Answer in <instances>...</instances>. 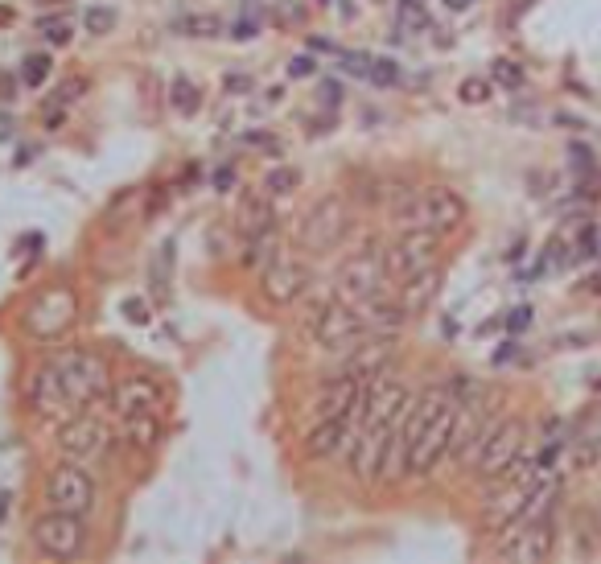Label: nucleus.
<instances>
[{"mask_svg": "<svg viewBox=\"0 0 601 564\" xmlns=\"http://www.w3.org/2000/svg\"><path fill=\"white\" fill-rule=\"evenodd\" d=\"M108 392H111L108 358L87 346H63L58 355L45 358L25 384L29 408L37 416H50V421H66L87 404L108 400Z\"/></svg>", "mask_w": 601, "mask_h": 564, "instance_id": "f257e3e1", "label": "nucleus"}, {"mask_svg": "<svg viewBox=\"0 0 601 564\" xmlns=\"http://www.w3.org/2000/svg\"><path fill=\"white\" fill-rule=\"evenodd\" d=\"M79 322V293L71 285H45L21 309V330L37 342L63 338L71 326Z\"/></svg>", "mask_w": 601, "mask_h": 564, "instance_id": "f03ea898", "label": "nucleus"}, {"mask_svg": "<svg viewBox=\"0 0 601 564\" xmlns=\"http://www.w3.org/2000/svg\"><path fill=\"white\" fill-rule=\"evenodd\" d=\"M383 285H387V272H383V251L379 248H359L334 272V297L354 305V309L383 293Z\"/></svg>", "mask_w": 601, "mask_h": 564, "instance_id": "7ed1b4c3", "label": "nucleus"}, {"mask_svg": "<svg viewBox=\"0 0 601 564\" xmlns=\"http://www.w3.org/2000/svg\"><path fill=\"white\" fill-rule=\"evenodd\" d=\"M363 334H367V326H363L359 309L338 301V297L314 305V314H309V342L322 350H350Z\"/></svg>", "mask_w": 601, "mask_h": 564, "instance_id": "20e7f679", "label": "nucleus"}, {"mask_svg": "<svg viewBox=\"0 0 601 564\" xmlns=\"http://www.w3.org/2000/svg\"><path fill=\"white\" fill-rule=\"evenodd\" d=\"M437 260H441V231H429V227H412V231H404L395 243L383 248L387 280H408L416 272L432 268Z\"/></svg>", "mask_w": 601, "mask_h": 564, "instance_id": "39448f33", "label": "nucleus"}, {"mask_svg": "<svg viewBox=\"0 0 601 564\" xmlns=\"http://www.w3.org/2000/svg\"><path fill=\"white\" fill-rule=\"evenodd\" d=\"M350 231V210L346 202H342L338 194H325L314 202V210L305 215V223H301V235H296V243L309 251V256H322V251H334L342 239H346Z\"/></svg>", "mask_w": 601, "mask_h": 564, "instance_id": "423d86ee", "label": "nucleus"}, {"mask_svg": "<svg viewBox=\"0 0 601 564\" xmlns=\"http://www.w3.org/2000/svg\"><path fill=\"white\" fill-rule=\"evenodd\" d=\"M523 445H528V424H523L519 416L499 421V424H494V433L486 437L482 453L474 457V474L482 478V482H499V478H503L507 470L523 457Z\"/></svg>", "mask_w": 601, "mask_h": 564, "instance_id": "0eeeda50", "label": "nucleus"}, {"mask_svg": "<svg viewBox=\"0 0 601 564\" xmlns=\"http://www.w3.org/2000/svg\"><path fill=\"white\" fill-rule=\"evenodd\" d=\"M54 445L66 462L91 466V462H103V457L111 453V429L99 421V416H66Z\"/></svg>", "mask_w": 601, "mask_h": 564, "instance_id": "6e6552de", "label": "nucleus"}, {"mask_svg": "<svg viewBox=\"0 0 601 564\" xmlns=\"http://www.w3.org/2000/svg\"><path fill=\"white\" fill-rule=\"evenodd\" d=\"M34 544L42 548L50 560H74V556L82 552V544H87L82 515L50 507L45 515H37V520H34Z\"/></svg>", "mask_w": 601, "mask_h": 564, "instance_id": "1a4fd4ad", "label": "nucleus"}, {"mask_svg": "<svg viewBox=\"0 0 601 564\" xmlns=\"http://www.w3.org/2000/svg\"><path fill=\"white\" fill-rule=\"evenodd\" d=\"M45 502L58 511H74V515H82V511H91V502H95V482H91L87 466H79V462H58L50 474H45Z\"/></svg>", "mask_w": 601, "mask_h": 564, "instance_id": "9d476101", "label": "nucleus"}, {"mask_svg": "<svg viewBox=\"0 0 601 564\" xmlns=\"http://www.w3.org/2000/svg\"><path fill=\"white\" fill-rule=\"evenodd\" d=\"M408 408V387L404 379L379 371L375 379H367L363 387V429H379V424H395Z\"/></svg>", "mask_w": 601, "mask_h": 564, "instance_id": "9b49d317", "label": "nucleus"}, {"mask_svg": "<svg viewBox=\"0 0 601 564\" xmlns=\"http://www.w3.org/2000/svg\"><path fill=\"white\" fill-rule=\"evenodd\" d=\"M260 288L272 305H293L296 297L309 288V268L305 260H296L293 251L280 248L268 264H264V277H260Z\"/></svg>", "mask_w": 601, "mask_h": 564, "instance_id": "f8f14e48", "label": "nucleus"}, {"mask_svg": "<svg viewBox=\"0 0 601 564\" xmlns=\"http://www.w3.org/2000/svg\"><path fill=\"white\" fill-rule=\"evenodd\" d=\"M404 215H416V227H429V231H453V227L466 223V202L449 186H429Z\"/></svg>", "mask_w": 601, "mask_h": 564, "instance_id": "ddd939ff", "label": "nucleus"}, {"mask_svg": "<svg viewBox=\"0 0 601 564\" xmlns=\"http://www.w3.org/2000/svg\"><path fill=\"white\" fill-rule=\"evenodd\" d=\"M108 404L116 408L120 416H136V413L161 416V408H165V387L157 384L153 375H124V379H111Z\"/></svg>", "mask_w": 601, "mask_h": 564, "instance_id": "4468645a", "label": "nucleus"}, {"mask_svg": "<svg viewBox=\"0 0 601 564\" xmlns=\"http://www.w3.org/2000/svg\"><path fill=\"white\" fill-rule=\"evenodd\" d=\"M449 437H453V404L441 408L437 421H432L429 429L416 437L412 453H408V478H424V474H429L441 457L449 453Z\"/></svg>", "mask_w": 601, "mask_h": 564, "instance_id": "2eb2a0df", "label": "nucleus"}, {"mask_svg": "<svg viewBox=\"0 0 601 564\" xmlns=\"http://www.w3.org/2000/svg\"><path fill=\"white\" fill-rule=\"evenodd\" d=\"M552 544H557V520H552V511L531 520L528 528L515 536V548H503V560H523V564H536V560H548L552 556Z\"/></svg>", "mask_w": 601, "mask_h": 564, "instance_id": "dca6fc26", "label": "nucleus"}, {"mask_svg": "<svg viewBox=\"0 0 601 564\" xmlns=\"http://www.w3.org/2000/svg\"><path fill=\"white\" fill-rule=\"evenodd\" d=\"M387 437H392V424H379V429L359 433V441H354V449H350V474H354V482H379Z\"/></svg>", "mask_w": 601, "mask_h": 564, "instance_id": "f3484780", "label": "nucleus"}, {"mask_svg": "<svg viewBox=\"0 0 601 564\" xmlns=\"http://www.w3.org/2000/svg\"><path fill=\"white\" fill-rule=\"evenodd\" d=\"M395 334H375L371 342H363L354 355H350V363H346V371L342 375H350V379H359V384H367V379H375L379 371H387L392 367V358H395Z\"/></svg>", "mask_w": 601, "mask_h": 564, "instance_id": "a211bd4d", "label": "nucleus"}, {"mask_svg": "<svg viewBox=\"0 0 601 564\" xmlns=\"http://www.w3.org/2000/svg\"><path fill=\"white\" fill-rule=\"evenodd\" d=\"M354 433H359V424L350 421V416H338V421H317L314 433L305 437V457H314V462H322V457H338L342 449L354 441Z\"/></svg>", "mask_w": 601, "mask_h": 564, "instance_id": "6ab92c4d", "label": "nucleus"}, {"mask_svg": "<svg viewBox=\"0 0 601 564\" xmlns=\"http://www.w3.org/2000/svg\"><path fill=\"white\" fill-rule=\"evenodd\" d=\"M272 223H276V215H272V202L260 194V190H247V194L239 198V210H235V227H239L243 239H264V235H272Z\"/></svg>", "mask_w": 601, "mask_h": 564, "instance_id": "aec40b11", "label": "nucleus"}, {"mask_svg": "<svg viewBox=\"0 0 601 564\" xmlns=\"http://www.w3.org/2000/svg\"><path fill=\"white\" fill-rule=\"evenodd\" d=\"M437 293H441V268L437 264L424 268V272H416V277H408V280H400V305H404L408 317H421L424 309L437 301Z\"/></svg>", "mask_w": 601, "mask_h": 564, "instance_id": "412c9836", "label": "nucleus"}, {"mask_svg": "<svg viewBox=\"0 0 601 564\" xmlns=\"http://www.w3.org/2000/svg\"><path fill=\"white\" fill-rule=\"evenodd\" d=\"M359 317H363V326H367V334H400V326L408 322V314H404V305H400V297H371L367 305H359Z\"/></svg>", "mask_w": 601, "mask_h": 564, "instance_id": "4be33fe9", "label": "nucleus"}, {"mask_svg": "<svg viewBox=\"0 0 601 564\" xmlns=\"http://www.w3.org/2000/svg\"><path fill=\"white\" fill-rule=\"evenodd\" d=\"M124 437L132 441L136 449H153V445H161V421H157L153 413L124 416Z\"/></svg>", "mask_w": 601, "mask_h": 564, "instance_id": "5701e85b", "label": "nucleus"}, {"mask_svg": "<svg viewBox=\"0 0 601 564\" xmlns=\"http://www.w3.org/2000/svg\"><path fill=\"white\" fill-rule=\"evenodd\" d=\"M170 103H173V112H178V116H194V112L202 108V91H198L189 79H173Z\"/></svg>", "mask_w": 601, "mask_h": 564, "instance_id": "b1692460", "label": "nucleus"}, {"mask_svg": "<svg viewBox=\"0 0 601 564\" xmlns=\"http://www.w3.org/2000/svg\"><path fill=\"white\" fill-rule=\"evenodd\" d=\"M181 34H189V37H218L227 29V21L223 17H215V13H189V17H181Z\"/></svg>", "mask_w": 601, "mask_h": 564, "instance_id": "393cba45", "label": "nucleus"}, {"mask_svg": "<svg viewBox=\"0 0 601 564\" xmlns=\"http://www.w3.org/2000/svg\"><path fill=\"white\" fill-rule=\"evenodd\" d=\"M490 74H494V83H499V87H507V91L523 87V66L511 63V58H494Z\"/></svg>", "mask_w": 601, "mask_h": 564, "instance_id": "a878e982", "label": "nucleus"}, {"mask_svg": "<svg viewBox=\"0 0 601 564\" xmlns=\"http://www.w3.org/2000/svg\"><path fill=\"white\" fill-rule=\"evenodd\" d=\"M264 181H268V194H293V190L301 186V173H296L293 165H280V170H272Z\"/></svg>", "mask_w": 601, "mask_h": 564, "instance_id": "bb28decb", "label": "nucleus"}, {"mask_svg": "<svg viewBox=\"0 0 601 564\" xmlns=\"http://www.w3.org/2000/svg\"><path fill=\"white\" fill-rule=\"evenodd\" d=\"M21 79H25L29 87H42V83L50 79V58H45V54H29L25 63H21Z\"/></svg>", "mask_w": 601, "mask_h": 564, "instance_id": "cd10ccee", "label": "nucleus"}, {"mask_svg": "<svg viewBox=\"0 0 601 564\" xmlns=\"http://www.w3.org/2000/svg\"><path fill=\"white\" fill-rule=\"evenodd\" d=\"M37 29L45 34V42H50V45H71V37H74V29L66 25V21H58V17H42V21H37Z\"/></svg>", "mask_w": 601, "mask_h": 564, "instance_id": "c85d7f7f", "label": "nucleus"}, {"mask_svg": "<svg viewBox=\"0 0 601 564\" xmlns=\"http://www.w3.org/2000/svg\"><path fill=\"white\" fill-rule=\"evenodd\" d=\"M367 83H375V87H395V83H400V66H395L392 58H375Z\"/></svg>", "mask_w": 601, "mask_h": 564, "instance_id": "c756f323", "label": "nucleus"}, {"mask_svg": "<svg viewBox=\"0 0 601 564\" xmlns=\"http://www.w3.org/2000/svg\"><path fill=\"white\" fill-rule=\"evenodd\" d=\"M82 25H87V34H111V29H116V9H108V5H99V9H91L87 13V21H82Z\"/></svg>", "mask_w": 601, "mask_h": 564, "instance_id": "7c9ffc66", "label": "nucleus"}, {"mask_svg": "<svg viewBox=\"0 0 601 564\" xmlns=\"http://www.w3.org/2000/svg\"><path fill=\"white\" fill-rule=\"evenodd\" d=\"M400 25L404 29H429V13L416 0H400Z\"/></svg>", "mask_w": 601, "mask_h": 564, "instance_id": "2f4dec72", "label": "nucleus"}, {"mask_svg": "<svg viewBox=\"0 0 601 564\" xmlns=\"http://www.w3.org/2000/svg\"><path fill=\"white\" fill-rule=\"evenodd\" d=\"M458 99H461V103H486V99H490V83H486V79H466L458 87Z\"/></svg>", "mask_w": 601, "mask_h": 564, "instance_id": "473e14b6", "label": "nucleus"}, {"mask_svg": "<svg viewBox=\"0 0 601 564\" xmlns=\"http://www.w3.org/2000/svg\"><path fill=\"white\" fill-rule=\"evenodd\" d=\"M120 309H124V317L132 326H149V305H144L141 297H124V305H120Z\"/></svg>", "mask_w": 601, "mask_h": 564, "instance_id": "72a5a7b5", "label": "nucleus"}, {"mask_svg": "<svg viewBox=\"0 0 601 564\" xmlns=\"http://www.w3.org/2000/svg\"><path fill=\"white\" fill-rule=\"evenodd\" d=\"M243 144H260V152H268V157H276V152H280V141L272 132H247V136H243Z\"/></svg>", "mask_w": 601, "mask_h": 564, "instance_id": "f704fd0d", "label": "nucleus"}, {"mask_svg": "<svg viewBox=\"0 0 601 564\" xmlns=\"http://www.w3.org/2000/svg\"><path fill=\"white\" fill-rule=\"evenodd\" d=\"M371 63H375V58H367V54H342V66H346L350 74H363V79L371 74Z\"/></svg>", "mask_w": 601, "mask_h": 564, "instance_id": "c9c22d12", "label": "nucleus"}, {"mask_svg": "<svg viewBox=\"0 0 601 564\" xmlns=\"http://www.w3.org/2000/svg\"><path fill=\"white\" fill-rule=\"evenodd\" d=\"M528 326H531V309H528V305L511 309V317H507V330H511V334H519V330H528Z\"/></svg>", "mask_w": 601, "mask_h": 564, "instance_id": "e433bc0d", "label": "nucleus"}, {"mask_svg": "<svg viewBox=\"0 0 601 564\" xmlns=\"http://www.w3.org/2000/svg\"><path fill=\"white\" fill-rule=\"evenodd\" d=\"M314 74V58H293L288 63V79H309Z\"/></svg>", "mask_w": 601, "mask_h": 564, "instance_id": "4c0bfd02", "label": "nucleus"}, {"mask_svg": "<svg viewBox=\"0 0 601 564\" xmlns=\"http://www.w3.org/2000/svg\"><path fill=\"white\" fill-rule=\"evenodd\" d=\"M227 34H231V37H256V34H260V21H235Z\"/></svg>", "mask_w": 601, "mask_h": 564, "instance_id": "58836bf2", "label": "nucleus"}, {"mask_svg": "<svg viewBox=\"0 0 601 564\" xmlns=\"http://www.w3.org/2000/svg\"><path fill=\"white\" fill-rule=\"evenodd\" d=\"M215 186H218V190L235 186V170H218V173H215Z\"/></svg>", "mask_w": 601, "mask_h": 564, "instance_id": "ea45409f", "label": "nucleus"}, {"mask_svg": "<svg viewBox=\"0 0 601 564\" xmlns=\"http://www.w3.org/2000/svg\"><path fill=\"white\" fill-rule=\"evenodd\" d=\"M227 87H231V91H247V87H252V79H247V74H231Z\"/></svg>", "mask_w": 601, "mask_h": 564, "instance_id": "a19ab883", "label": "nucleus"}, {"mask_svg": "<svg viewBox=\"0 0 601 564\" xmlns=\"http://www.w3.org/2000/svg\"><path fill=\"white\" fill-rule=\"evenodd\" d=\"M309 50H325V54H338V45H334V42H322V37H309Z\"/></svg>", "mask_w": 601, "mask_h": 564, "instance_id": "79ce46f5", "label": "nucleus"}, {"mask_svg": "<svg viewBox=\"0 0 601 564\" xmlns=\"http://www.w3.org/2000/svg\"><path fill=\"white\" fill-rule=\"evenodd\" d=\"M5 25H13V9H9V5H0V29H5Z\"/></svg>", "mask_w": 601, "mask_h": 564, "instance_id": "37998d69", "label": "nucleus"}, {"mask_svg": "<svg viewBox=\"0 0 601 564\" xmlns=\"http://www.w3.org/2000/svg\"><path fill=\"white\" fill-rule=\"evenodd\" d=\"M445 5H449V9H466L470 0H445Z\"/></svg>", "mask_w": 601, "mask_h": 564, "instance_id": "c03bdc74", "label": "nucleus"}, {"mask_svg": "<svg viewBox=\"0 0 601 564\" xmlns=\"http://www.w3.org/2000/svg\"><path fill=\"white\" fill-rule=\"evenodd\" d=\"M37 5H58V0H37Z\"/></svg>", "mask_w": 601, "mask_h": 564, "instance_id": "a18cd8bd", "label": "nucleus"}]
</instances>
